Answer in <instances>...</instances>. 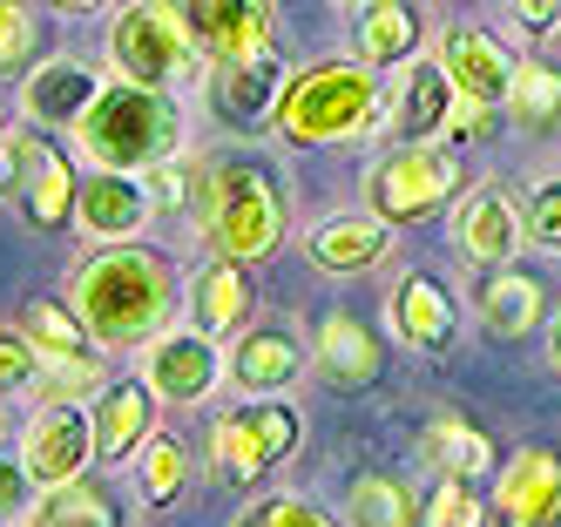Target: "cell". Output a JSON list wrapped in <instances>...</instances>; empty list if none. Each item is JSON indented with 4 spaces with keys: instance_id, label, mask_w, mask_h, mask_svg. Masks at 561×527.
Returning a JSON list of instances; mask_svg holds the SVG:
<instances>
[{
    "instance_id": "34",
    "label": "cell",
    "mask_w": 561,
    "mask_h": 527,
    "mask_svg": "<svg viewBox=\"0 0 561 527\" xmlns=\"http://www.w3.org/2000/svg\"><path fill=\"white\" fill-rule=\"evenodd\" d=\"M520 224H528V243H541V251L561 257V176L535 183L528 203H520Z\"/></svg>"
},
{
    "instance_id": "6",
    "label": "cell",
    "mask_w": 561,
    "mask_h": 527,
    "mask_svg": "<svg viewBox=\"0 0 561 527\" xmlns=\"http://www.w3.org/2000/svg\"><path fill=\"white\" fill-rule=\"evenodd\" d=\"M460 196V156L439 142H399L366 176V203L386 224H426Z\"/></svg>"
},
{
    "instance_id": "44",
    "label": "cell",
    "mask_w": 561,
    "mask_h": 527,
    "mask_svg": "<svg viewBox=\"0 0 561 527\" xmlns=\"http://www.w3.org/2000/svg\"><path fill=\"white\" fill-rule=\"evenodd\" d=\"M339 8H358V0H339Z\"/></svg>"
},
{
    "instance_id": "11",
    "label": "cell",
    "mask_w": 561,
    "mask_h": 527,
    "mask_svg": "<svg viewBox=\"0 0 561 527\" xmlns=\"http://www.w3.org/2000/svg\"><path fill=\"white\" fill-rule=\"evenodd\" d=\"M217 373H224V358H217V339H204L190 324V332H156L142 345V379L156 399H170V405H196V399H210L217 392Z\"/></svg>"
},
{
    "instance_id": "5",
    "label": "cell",
    "mask_w": 561,
    "mask_h": 527,
    "mask_svg": "<svg viewBox=\"0 0 561 527\" xmlns=\"http://www.w3.org/2000/svg\"><path fill=\"white\" fill-rule=\"evenodd\" d=\"M108 61L123 81H136V89H170V81H183L196 68V41L176 14V0H136V8L115 14Z\"/></svg>"
},
{
    "instance_id": "1",
    "label": "cell",
    "mask_w": 561,
    "mask_h": 527,
    "mask_svg": "<svg viewBox=\"0 0 561 527\" xmlns=\"http://www.w3.org/2000/svg\"><path fill=\"white\" fill-rule=\"evenodd\" d=\"M68 305L82 311L89 339L102 352L149 345L176 311V264L149 243H102V251L75 271Z\"/></svg>"
},
{
    "instance_id": "13",
    "label": "cell",
    "mask_w": 561,
    "mask_h": 527,
    "mask_svg": "<svg viewBox=\"0 0 561 527\" xmlns=\"http://www.w3.org/2000/svg\"><path fill=\"white\" fill-rule=\"evenodd\" d=\"M494 520L501 527H554L561 520V454L554 446H520L494 473Z\"/></svg>"
},
{
    "instance_id": "20",
    "label": "cell",
    "mask_w": 561,
    "mask_h": 527,
    "mask_svg": "<svg viewBox=\"0 0 561 527\" xmlns=\"http://www.w3.org/2000/svg\"><path fill=\"white\" fill-rule=\"evenodd\" d=\"M14 170L27 176V217L42 230H61L75 217V190H82L75 170H68V156L55 142H42V136H21L14 142Z\"/></svg>"
},
{
    "instance_id": "9",
    "label": "cell",
    "mask_w": 561,
    "mask_h": 527,
    "mask_svg": "<svg viewBox=\"0 0 561 527\" xmlns=\"http://www.w3.org/2000/svg\"><path fill=\"white\" fill-rule=\"evenodd\" d=\"M95 460V426L82 405H68V399H48L42 413L27 420L21 433V467L34 486H68V480H82V467Z\"/></svg>"
},
{
    "instance_id": "31",
    "label": "cell",
    "mask_w": 561,
    "mask_h": 527,
    "mask_svg": "<svg viewBox=\"0 0 561 527\" xmlns=\"http://www.w3.org/2000/svg\"><path fill=\"white\" fill-rule=\"evenodd\" d=\"M352 527H420L407 480H386V473L352 480Z\"/></svg>"
},
{
    "instance_id": "7",
    "label": "cell",
    "mask_w": 561,
    "mask_h": 527,
    "mask_svg": "<svg viewBox=\"0 0 561 527\" xmlns=\"http://www.w3.org/2000/svg\"><path fill=\"white\" fill-rule=\"evenodd\" d=\"M298 439H305V420L291 413L285 399H251V405H237V413H224L210 426V467L230 486H251L277 460H291Z\"/></svg>"
},
{
    "instance_id": "33",
    "label": "cell",
    "mask_w": 561,
    "mask_h": 527,
    "mask_svg": "<svg viewBox=\"0 0 561 527\" xmlns=\"http://www.w3.org/2000/svg\"><path fill=\"white\" fill-rule=\"evenodd\" d=\"M480 520L488 514H480V501H473V480H439L420 501V527H480Z\"/></svg>"
},
{
    "instance_id": "32",
    "label": "cell",
    "mask_w": 561,
    "mask_h": 527,
    "mask_svg": "<svg viewBox=\"0 0 561 527\" xmlns=\"http://www.w3.org/2000/svg\"><path fill=\"white\" fill-rule=\"evenodd\" d=\"M507 102H514V122H520V129H554V122H561V75L541 68V61H520Z\"/></svg>"
},
{
    "instance_id": "24",
    "label": "cell",
    "mask_w": 561,
    "mask_h": 527,
    "mask_svg": "<svg viewBox=\"0 0 561 527\" xmlns=\"http://www.w3.org/2000/svg\"><path fill=\"white\" fill-rule=\"evenodd\" d=\"M473 311H480V324H488L494 339H528L541 324V284L528 271H514V264H494L473 284Z\"/></svg>"
},
{
    "instance_id": "18",
    "label": "cell",
    "mask_w": 561,
    "mask_h": 527,
    "mask_svg": "<svg viewBox=\"0 0 561 527\" xmlns=\"http://www.w3.org/2000/svg\"><path fill=\"white\" fill-rule=\"evenodd\" d=\"M108 89L102 81V68H89V61H68V55H55V61H42L27 75V122H48V129H75V122L89 115V102Z\"/></svg>"
},
{
    "instance_id": "30",
    "label": "cell",
    "mask_w": 561,
    "mask_h": 527,
    "mask_svg": "<svg viewBox=\"0 0 561 527\" xmlns=\"http://www.w3.org/2000/svg\"><path fill=\"white\" fill-rule=\"evenodd\" d=\"M136 473H142V501H149V507H170V501L183 494V480H190V439H176V433H149Z\"/></svg>"
},
{
    "instance_id": "42",
    "label": "cell",
    "mask_w": 561,
    "mask_h": 527,
    "mask_svg": "<svg viewBox=\"0 0 561 527\" xmlns=\"http://www.w3.org/2000/svg\"><path fill=\"white\" fill-rule=\"evenodd\" d=\"M548 358H554V373H561V318H554V332H548Z\"/></svg>"
},
{
    "instance_id": "3",
    "label": "cell",
    "mask_w": 561,
    "mask_h": 527,
    "mask_svg": "<svg viewBox=\"0 0 561 527\" xmlns=\"http://www.w3.org/2000/svg\"><path fill=\"white\" fill-rule=\"evenodd\" d=\"M75 142L89 149L95 170H156L163 156H176L183 142V122L176 102L163 89H136V81H108V89L89 102V115L75 122Z\"/></svg>"
},
{
    "instance_id": "28",
    "label": "cell",
    "mask_w": 561,
    "mask_h": 527,
    "mask_svg": "<svg viewBox=\"0 0 561 527\" xmlns=\"http://www.w3.org/2000/svg\"><path fill=\"white\" fill-rule=\"evenodd\" d=\"M27 527H129V514L115 507L102 486L68 480V486H48V501H34V520Z\"/></svg>"
},
{
    "instance_id": "36",
    "label": "cell",
    "mask_w": 561,
    "mask_h": 527,
    "mask_svg": "<svg viewBox=\"0 0 561 527\" xmlns=\"http://www.w3.org/2000/svg\"><path fill=\"white\" fill-rule=\"evenodd\" d=\"M237 527H339L318 501H298V494H271L257 501L251 514H237Z\"/></svg>"
},
{
    "instance_id": "10",
    "label": "cell",
    "mask_w": 561,
    "mask_h": 527,
    "mask_svg": "<svg viewBox=\"0 0 561 527\" xmlns=\"http://www.w3.org/2000/svg\"><path fill=\"white\" fill-rule=\"evenodd\" d=\"M454 108H460V89H454V75L439 68V55H413L407 75L392 81V95H386V129L392 142H433V136H447L454 129Z\"/></svg>"
},
{
    "instance_id": "37",
    "label": "cell",
    "mask_w": 561,
    "mask_h": 527,
    "mask_svg": "<svg viewBox=\"0 0 561 527\" xmlns=\"http://www.w3.org/2000/svg\"><path fill=\"white\" fill-rule=\"evenodd\" d=\"M27 379H42V352H34L27 332H0V399L21 392Z\"/></svg>"
},
{
    "instance_id": "22",
    "label": "cell",
    "mask_w": 561,
    "mask_h": 527,
    "mask_svg": "<svg viewBox=\"0 0 561 527\" xmlns=\"http://www.w3.org/2000/svg\"><path fill=\"white\" fill-rule=\"evenodd\" d=\"M311 345H318V365H325L332 386H373L386 373V345L373 339V324L358 311H332Z\"/></svg>"
},
{
    "instance_id": "38",
    "label": "cell",
    "mask_w": 561,
    "mask_h": 527,
    "mask_svg": "<svg viewBox=\"0 0 561 527\" xmlns=\"http://www.w3.org/2000/svg\"><path fill=\"white\" fill-rule=\"evenodd\" d=\"M27 467H21V454H0V520H14V514H27Z\"/></svg>"
},
{
    "instance_id": "26",
    "label": "cell",
    "mask_w": 561,
    "mask_h": 527,
    "mask_svg": "<svg viewBox=\"0 0 561 527\" xmlns=\"http://www.w3.org/2000/svg\"><path fill=\"white\" fill-rule=\"evenodd\" d=\"M230 373L244 392H285L305 373V345L291 332H251L244 345L230 352Z\"/></svg>"
},
{
    "instance_id": "40",
    "label": "cell",
    "mask_w": 561,
    "mask_h": 527,
    "mask_svg": "<svg viewBox=\"0 0 561 527\" xmlns=\"http://www.w3.org/2000/svg\"><path fill=\"white\" fill-rule=\"evenodd\" d=\"M514 21L528 34H554L561 27V0H514Z\"/></svg>"
},
{
    "instance_id": "19",
    "label": "cell",
    "mask_w": 561,
    "mask_h": 527,
    "mask_svg": "<svg viewBox=\"0 0 561 527\" xmlns=\"http://www.w3.org/2000/svg\"><path fill=\"white\" fill-rule=\"evenodd\" d=\"M244 318H251V264H237V257H217L190 277V324L204 339H230V332H244Z\"/></svg>"
},
{
    "instance_id": "2",
    "label": "cell",
    "mask_w": 561,
    "mask_h": 527,
    "mask_svg": "<svg viewBox=\"0 0 561 527\" xmlns=\"http://www.w3.org/2000/svg\"><path fill=\"white\" fill-rule=\"evenodd\" d=\"M379 115H386L379 68L358 55H332L285 81L271 122L291 149H332V142H358L366 129H379Z\"/></svg>"
},
{
    "instance_id": "12",
    "label": "cell",
    "mask_w": 561,
    "mask_h": 527,
    "mask_svg": "<svg viewBox=\"0 0 561 527\" xmlns=\"http://www.w3.org/2000/svg\"><path fill=\"white\" fill-rule=\"evenodd\" d=\"M528 243V224H520V203L501 190V183H480L460 196V210H454V251L480 271H494V264H514V251Z\"/></svg>"
},
{
    "instance_id": "16",
    "label": "cell",
    "mask_w": 561,
    "mask_h": 527,
    "mask_svg": "<svg viewBox=\"0 0 561 527\" xmlns=\"http://www.w3.org/2000/svg\"><path fill=\"white\" fill-rule=\"evenodd\" d=\"M439 68L454 75L460 102H480V108H501L514 95V55L501 48V41L488 27H447V41H439Z\"/></svg>"
},
{
    "instance_id": "4",
    "label": "cell",
    "mask_w": 561,
    "mask_h": 527,
    "mask_svg": "<svg viewBox=\"0 0 561 527\" xmlns=\"http://www.w3.org/2000/svg\"><path fill=\"white\" fill-rule=\"evenodd\" d=\"M204 217H210V251L237 257V264H257L264 251H277L285 237V196H277L264 162H224L204 190Z\"/></svg>"
},
{
    "instance_id": "43",
    "label": "cell",
    "mask_w": 561,
    "mask_h": 527,
    "mask_svg": "<svg viewBox=\"0 0 561 527\" xmlns=\"http://www.w3.org/2000/svg\"><path fill=\"white\" fill-rule=\"evenodd\" d=\"M8 176H14V149H0V190H8Z\"/></svg>"
},
{
    "instance_id": "17",
    "label": "cell",
    "mask_w": 561,
    "mask_h": 527,
    "mask_svg": "<svg viewBox=\"0 0 561 527\" xmlns=\"http://www.w3.org/2000/svg\"><path fill=\"white\" fill-rule=\"evenodd\" d=\"M89 426H95V460H129V454H142V439L156 433V392H149V379L102 386L95 405H89Z\"/></svg>"
},
{
    "instance_id": "15",
    "label": "cell",
    "mask_w": 561,
    "mask_h": 527,
    "mask_svg": "<svg viewBox=\"0 0 561 527\" xmlns=\"http://www.w3.org/2000/svg\"><path fill=\"white\" fill-rule=\"evenodd\" d=\"M149 210H156L149 183L123 176V170H95V176H82V190H75V224H82V237H95V243H136Z\"/></svg>"
},
{
    "instance_id": "35",
    "label": "cell",
    "mask_w": 561,
    "mask_h": 527,
    "mask_svg": "<svg viewBox=\"0 0 561 527\" xmlns=\"http://www.w3.org/2000/svg\"><path fill=\"white\" fill-rule=\"evenodd\" d=\"M34 41H42V21L27 14V0H0V75L27 68Z\"/></svg>"
},
{
    "instance_id": "14",
    "label": "cell",
    "mask_w": 561,
    "mask_h": 527,
    "mask_svg": "<svg viewBox=\"0 0 561 527\" xmlns=\"http://www.w3.org/2000/svg\"><path fill=\"white\" fill-rule=\"evenodd\" d=\"M285 61L277 55H251V61H217L210 68V115L224 122V129L251 136L264 129V122L277 115V95H285Z\"/></svg>"
},
{
    "instance_id": "25",
    "label": "cell",
    "mask_w": 561,
    "mask_h": 527,
    "mask_svg": "<svg viewBox=\"0 0 561 527\" xmlns=\"http://www.w3.org/2000/svg\"><path fill=\"white\" fill-rule=\"evenodd\" d=\"M352 41H358V61H373V68L413 61V48H420V8H413V0H358Z\"/></svg>"
},
{
    "instance_id": "8",
    "label": "cell",
    "mask_w": 561,
    "mask_h": 527,
    "mask_svg": "<svg viewBox=\"0 0 561 527\" xmlns=\"http://www.w3.org/2000/svg\"><path fill=\"white\" fill-rule=\"evenodd\" d=\"M176 14H183L196 55H204L210 68H217V61L271 55V34H277L271 0H176Z\"/></svg>"
},
{
    "instance_id": "29",
    "label": "cell",
    "mask_w": 561,
    "mask_h": 527,
    "mask_svg": "<svg viewBox=\"0 0 561 527\" xmlns=\"http://www.w3.org/2000/svg\"><path fill=\"white\" fill-rule=\"evenodd\" d=\"M426 454L439 460V473H447V480H480V473L494 467L488 433L467 426V420H433L426 426Z\"/></svg>"
},
{
    "instance_id": "41",
    "label": "cell",
    "mask_w": 561,
    "mask_h": 527,
    "mask_svg": "<svg viewBox=\"0 0 561 527\" xmlns=\"http://www.w3.org/2000/svg\"><path fill=\"white\" fill-rule=\"evenodd\" d=\"M48 8H61V14H95L102 0H48Z\"/></svg>"
},
{
    "instance_id": "23",
    "label": "cell",
    "mask_w": 561,
    "mask_h": 527,
    "mask_svg": "<svg viewBox=\"0 0 561 527\" xmlns=\"http://www.w3.org/2000/svg\"><path fill=\"white\" fill-rule=\"evenodd\" d=\"M305 243H311V264H325V271H373L392 251V224L373 217V210H339V217L318 224Z\"/></svg>"
},
{
    "instance_id": "27",
    "label": "cell",
    "mask_w": 561,
    "mask_h": 527,
    "mask_svg": "<svg viewBox=\"0 0 561 527\" xmlns=\"http://www.w3.org/2000/svg\"><path fill=\"white\" fill-rule=\"evenodd\" d=\"M21 332L34 339V352H42V365H61V358H95L102 345L89 339V324L75 305H55V298H34L27 305V324Z\"/></svg>"
},
{
    "instance_id": "21",
    "label": "cell",
    "mask_w": 561,
    "mask_h": 527,
    "mask_svg": "<svg viewBox=\"0 0 561 527\" xmlns=\"http://www.w3.org/2000/svg\"><path fill=\"white\" fill-rule=\"evenodd\" d=\"M454 324H460L454 298L439 291L426 271H407V277L392 284V332L407 339L413 352H447L454 345Z\"/></svg>"
},
{
    "instance_id": "39",
    "label": "cell",
    "mask_w": 561,
    "mask_h": 527,
    "mask_svg": "<svg viewBox=\"0 0 561 527\" xmlns=\"http://www.w3.org/2000/svg\"><path fill=\"white\" fill-rule=\"evenodd\" d=\"M149 196L170 203V210H176V203H190V183H183V162H176V156H163V162L149 170Z\"/></svg>"
}]
</instances>
